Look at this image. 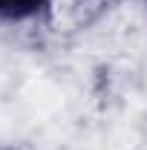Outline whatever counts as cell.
Instances as JSON below:
<instances>
[{
  "label": "cell",
  "mask_w": 147,
  "mask_h": 150,
  "mask_svg": "<svg viewBox=\"0 0 147 150\" xmlns=\"http://www.w3.org/2000/svg\"><path fill=\"white\" fill-rule=\"evenodd\" d=\"M52 0H0V20H26L40 15Z\"/></svg>",
  "instance_id": "6da1fadb"
}]
</instances>
